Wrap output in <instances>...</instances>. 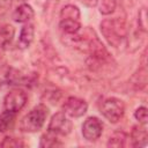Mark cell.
<instances>
[{
	"label": "cell",
	"instance_id": "cell-7",
	"mask_svg": "<svg viewBox=\"0 0 148 148\" xmlns=\"http://www.w3.org/2000/svg\"><path fill=\"white\" fill-rule=\"evenodd\" d=\"M103 132V123L97 117H88L82 125V135L87 141L98 140Z\"/></svg>",
	"mask_w": 148,
	"mask_h": 148
},
{
	"label": "cell",
	"instance_id": "cell-13",
	"mask_svg": "<svg viewBox=\"0 0 148 148\" xmlns=\"http://www.w3.org/2000/svg\"><path fill=\"white\" fill-rule=\"evenodd\" d=\"M15 35V29L10 24H3L0 27V49H5L10 44Z\"/></svg>",
	"mask_w": 148,
	"mask_h": 148
},
{
	"label": "cell",
	"instance_id": "cell-1",
	"mask_svg": "<svg viewBox=\"0 0 148 148\" xmlns=\"http://www.w3.org/2000/svg\"><path fill=\"white\" fill-rule=\"evenodd\" d=\"M99 29L105 40L113 47H119L127 35L126 20L123 17L105 18L101 22Z\"/></svg>",
	"mask_w": 148,
	"mask_h": 148
},
{
	"label": "cell",
	"instance_id": "cell-6",
	"mask_svg": "<svg viewBox=\"0 0 148 148\" xmlns=\"http://www.w3.org/2000/svg\"><path fill=\"white\" fill-rule=\"evenodd\" d=\"M88 110V104L84 99L79 97H68L62 104V112L72 118L82 117Z\"/></svg>",
	"mask_w": 148,
	"mask_h": 148
},
{
	"label": "cell",
	"instance_id": "cell-21",
	"mask_svg": "<svg viewBox=\"0 0 148 148\" xmlns=\"http://www.w3.org/2000/svg\"><path fill=\"white\" fill-rule=\"evenodd\" d=\"M134 117L140 124H146L148 118V112L146 106H140L134 111Z\"/></svg>",
	"mask_w": 148,
	"mask_h": 148
},
{
	"label": "cell",
	"instance_id": "cell-8",
	"mask_svg": "<svg viewBox=\"0 0 148 148\" xmlns=\"http://www.w3.org/2000/svg\"><path fill=\"white\" fill-rule=\"evenodd\" d=\"M34 37H35V27L32 23H25L22 29H21V32H20V36H18V40H17V45L21 50H25L28 49L32 40H34Z\"/></svg>",
	"mask_w": 148,
	"mask_h": 148
},
{
	"label": "cell",
	"instance_id": "cell-5",
	"mask_svg": "<svg viewBox=\"0 0 148 148\" xmlns=\"http://www.w3.org/2000/svg\"><path fill=\"white\" fill-rule=\"evenodd\" d=\"M28 101L27 94L21 89H13L10 90L3 98V108L6 111L10 112H18L23 109Z\"/></svg>",
	"mask_w": 148,
	"mask_h": 148
},
{
	"label": "cell",
	"instance_id": "cell-12",
	"mask_svg": "<svg viewBox=\"0 0 148 148\" xmlns=\"http://www.w3.org/2000/svg\"><path fill=\"white\" fill-rule=\"evenodd\" d=\"M128 140H130V138L124 131H116L110 135L106 146L108 147H114V148L125 147V146H127Z\"/></svg>",
	"mask_w": 148,
	"mask_h": 148
},
{
	"label": "cell",
	"instance_id": "cell-22",
	"mask_svg": "<svg viewBox=\"0 0 148 148\" xmlns=\"http://www.w3.org/2000/svg\"><path fill=\"white\" fill-rule=\"evenodd\" d=\"M81 1H82V3H83V5H86L87 7L92 8V7L97 6V3H98V1H99V0H81Z\"/></svg>",
	"mask_w": 148,
	"mask_h": 148
},
{
	"label": "cell",
	"instance_id": "cell-15",
	"mask_svg": "<svg viewBox=\"0 0 148 148\" xmlns=\"http://www.w3.org/2000/svg\"><path fill=\"white\" fill-rule=\"evenodd\" d=\"M81 13L80 9L74 5H66L60 10V20H75L80 21Z\"/></svg>",
	"mask_w": 148,
	"mask_h": 148
},
{
	"label": "cell",
	"instance_id": "cell-3",
	"mask_svg": "<svg viewBox=\"0 0 148 148\" xmlns=\"http://www.w3.org/2000/svg\"><path fill=\"white\" fill-rule=\"evenodd\" d=\"M101 113L112 124L118 123L125 113V104L117 97H109L101 104Z\"/></svg>",
	"mask_w": 148,
	"mask_h": 148
},
{
	"label": "cell",
	"instance_id": "cell-11",
	"mask_svg": "<svg viewBox=\"0 0 148 148\" xmlns=\"http://www.w3.org/2000/svg\"><path fill=\"white\" fill-rule=\"evenodd\" d=\"M130 84H131L132 89H134L135 91L142 90L146 88V86H147V68L145 65L142 67H140L132 75V77L130 80Z\"/></svg>",
	"mask_w": 148,
	"mask_h": 148
},
{
	"label": "cell",
	"instance_id": "cell-4",
	"mask_svg": "<svg viewBox=\"0 0 148 148\" xmlns=\"http://www.w3.org/2000/svg\"><path fill=\"white\" fill-rule=\"evenodd\" d=\"M73 125L72 121L67 118V116L64 112H57L51 117V120L49 123V132H52L57 135L66 136L72 132Z\"/></svg>",
	"mask_w": 148,
	"mask_h": 148
},
{
	"label": "cell",
	"instance_id": "cell-9",
	"mask_svg": "<svg viewBox=\"0 0 148 148\" xmlns=\"http://www.w3.org/2000/svg\"><path fill=\"white\" fill-rule=\"evenodd\" d=\"M34 8L28 3L20 5L13 13V20L17 23H28L34 17Z\"/></svg>",
	"mask_w": 148,
	"mask_h": 148
},
{
	"label": "cell",
	"instance_id": "cell-2",
	"mask_svg": "<svg viewBox=\"0 0 148 148\" xmlns=\"http://www.w3.org/2000/svg\"><path fill=\"white\" fill-rule=\"evenodd\" d=\"M47 116L49 108L45 104H38L21 119L20 130L24 133H36L42 130Z\"/></svg>",
	"mask_w": 148,
	"mask_h": 148
},
{
	"label": "cell",
	"instance_id": "cell-10",
	"mask_svg": "<svg viewBox=\"0 0 148 148\" xmlns=\"http://www.w3.org/2000/svg\"><path fill=\"white\" fill-rule=\"evenodd\" d=\"M147 139H148V133H147V128H146V124H141L139 126H134L130 136V140L132 141V146L134 147H140V146H145L147 143Z\"/></svg>",
	"mask_w": 148,
	"mask_h": 148
},
{
	"label": "cell",
	"instance_id": "cell-19",
	"mask_svg": "<svg viewBox=\"0 0 148 148\" xmlns=\"http://www.w3.org/2000/svg\"><path fill=\"white\" fill-rule=\"evenodd\" d=\"M0 147H9V148H20V147H25V143L18 139V138H14V136H6L1 142H0Z\"/></svg>",
	"mask_w": 148,
	"mask_h": 148
},
{
	"label": "cell",
	"instance_id": "cell-14",
	"mask_svg": "<svg viewBox=\"0 0 148 148\" xmlns=\"http://www.w3.org/2000/svg\"><path fill=\"white\" fill-rule=\"evenodd\" d=\"M59 28L64 35H73L80 31L81 22L75 20H60Z\"/></svg>",
	"mask_w": 148,
	"mask_h": 148
},
{
	"label": "cell",
	"instance_id": "cell-18",
	"mask_svg": "<svg viewBox=\"0 0 148 148\" xmlns=\"http://www.w3.org/2000/svg\"><path fill=\"white\" fill-rule=\"evenodd\" d=\"M99 13L103 15H109L114 12L117 7V0H99Z\"/></svg>",
	"mask_w": 148,
	"mask_h": 148
},
{
	"label": "cell",
	"instance_id": "cell-20",
	"mask_svg": "<svg viewBox=\"0 0 148 148\" xmlns=\"http://www.w3.org/2000/svg\"><path fill=\"white\" fill-rule=\"evenodd\" d=\"M138 25H139V30L142 32L147 31V12L146 8H141L139 12V16H138Z\"/></svg>",
	"mask_w": 148,
	"mask_h": 148
},
{
	"label": "cell",
	"instance_id": "cell-17",
	"mask_svg": "<svg viewBox=\"0 0 148 148\" xmlns=\"http://www.w3.org/2000/svg\"><path fill=\"white\" fill-rule=\"evenodd\" d=\"M15 121V113L10 111H3L0 113V132L3 133L13 127Z\"/></svg>",
	"mask_w": 148,
	"mask_h": 148
},
{
	"label": "cell",
	"instance_id": "cell-23",
	"mask_svg": "<svg viewBox=\"0 0 148 148\" xmlns=\"http://www.w3.org/2000/svg\"><path fill=\"white\" fill-rule=\"evenodd\" d=\"M17 1H24V0H17Z\"/></svg>",
	"mask_w": 148,
	"mask_h": 148
},
{
	"label": "cell",
	"instance_id": "cell-16",
	"mask_svg": "<svg viewBox=\"0 0 148 148\" xmlns=\"http://www.w3.org/2000/svg\"><path fill=\"white\" fill-rule=\"evenodd\" d=\"M58 135L52 133V132H47L44 135H42L40 138V142H39V147L42 148H54V147H60L62 146V142L57 138Z\"/></svg>",
	"mask_w": 148,
	"mask_h": 148
}]
</instances>
